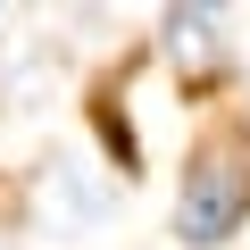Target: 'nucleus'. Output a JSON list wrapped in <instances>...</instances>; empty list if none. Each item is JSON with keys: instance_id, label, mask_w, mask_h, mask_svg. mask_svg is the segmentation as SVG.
<instances>
[{"instance_id": "f257e3e1", "label": "nucleus", "mask_w": 250, "mask_h": 250, "mask_svg": "<svg viewBox=\"0 0 250 250\" xmlns=\"http://www.w3.org/2000/svg\"><path fill=\"white\" fill-rule=\"evenodd\" d=\"M250 225V117H208L175 175V242L225 250Z\"/></svg>"}, {"instance_id": "f03ea898", "label": "nucleus", "mask_w": 250, "mask_h": 250, "mask_svg": "<svg viewBox=\"0 0 250 250\" xmlns=\"http://www.w3.org/2000/svg\"><path fill=\"white\" fill-rule=\"evenodd\" d=\"M159 50H167V67H175L184 92H217L242 67V50H233V34H225L217 9H167L159 17Z\"/></svg>"}, {"instance_id": "7ed1b4c3", "label": "nucleus", "mask_w": 250, "mask_h": 250, "mask_svg": "<svg viewBox=\"0 0 250 250\" xmlns=\"http://www.w3.org/2000/svg\"><path fill=\"white\" fill-rule=\"evenodd\" d=\"M0 250H9V242H0Z\"/></svg>"}]
</instances>
